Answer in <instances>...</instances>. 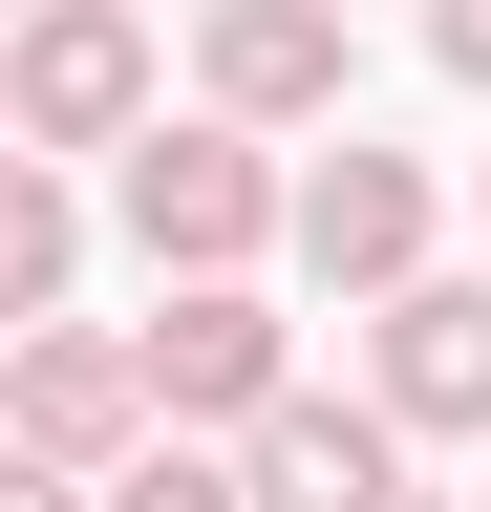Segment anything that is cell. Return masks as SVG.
I'll return each mask as SVG.
<instances>
[{
  "label": "cell",
  "instance_id": "6da1fadb",
  "mask_svg": "<svg viewBox=\"0 0 491 512\" xmlns=\"http://www.w3.org/2000/svg\"><path fill=\"white\" fill-rule=\"evenodd\" d=\"M107 192H129V256L150 278H257V256L299 235V171H278V128L257 107H193V128H129V150H107Z\"/></svg>",
  "mask_w": 491,
  "mask_h": 512
},
{
  "label": "cell",
  "instance_id": "7a4b0ae2",
  "mask_svg": "<svg viewBox=\"0 0 491 512\" xmlns=\"http://www.w3.org/2000/svg\"><path fill=\"white\" fill-rule=\"evenodd\" d=\"M0 107H22V150H129L171 107V64L129 0H22V43H0Z\"/></svg>",
  "mask_w": 491,
  "mask_h": 512
},
{
  "label": "cell",
  "instance_id": "3957f363",
  "mask_svg": "<svg viewBox=\"0 0 491 512\" xmlns=\"http://www.w3.org/2000/svg\"><path fill=\"white\" fill-rule=\"evenodd\" d=\"M0 427L43 448V470H129V448L171 427L150 342H107V320H22V363H0Z\"/></svg>",
  "mask_w": 491,
  "mask_h": 512
},
{
  "label": "cell",
  "instance_id": "277c9868",
  "mask_svg": "<svg viewBox=\"0 0 491 512\" xmlns=\"http://www.w3.org/2000/svg\"><path fill=\"white\" fill-rule=\"evenodd\" d=\"M235 470H257V512H427V491H406V406H385V384H363V406L278 384V406L235 427Z\"/></svg>",
  "mask_w": 491,
  "mask_h": 512
},
{
  "label": "cell",
  "instance_id": "5b68a950",
  "mask_svg": "<svg viewBox=\"0 0 491 512\" xmlns=\"http://www.w3.org/2000/svg\"><path fill=\"white\" fill-rule=\"evenodd\" d=\"M129 342H150V384H171V427H257L278 384H299V342H278L257 278H171V320H129Z\"/></svg>",
  "mask_w": 491,
  "mask_h": 512
},
{
  "label": "cell",
  "instance_id": "8992f818",
  "mask_svg": "<svg viewBox=\"0 0 491 512\" xmlns=\"http://www.w3.org/2000/svg\"><path fill=\"white\" fill-rule=\"evenodd\" d=\"M299 278H321V299H406L427 278V171L342 128V150L299 171Z\"/></svg>",
  "mask_w": 491,
  "mask_h": 512
},
{
  "label": "cell",
  "instance_id": "52a82bcc",
  "mask_svg": "<svg viewBox=\"0 0 491 512\" xmlns=\"http://www.w3.org/2000/svg\"><path fill=\"white\" fill-rule=\"evenodd\" d=\"M193 86L257 107V128H342V0H214V22H193Z\"/></svg>",
  "mask_w": 491,
  "mask_h": 512
},
{
  "label": "cell",
  "instance_id": "ba28073f",
  "mask_svg": "<svg viewBox=\"0 0 491 512\" xmlns=\"http://www.w3.org/2000/svg\"><path fill=\"white\" fill-rule=\"evenodd\" d=\"M363 363H385L406 427H470V448H491V278H406V299H363Z\"/></svg>",
  "mask_w": 491,
  "mask_h": 512
},
{
  "label": "cell",
  "instance_id": "9c48e42d",
  "mask_svg": "<svg viewBox=\"0 0 491 512\" xmlns=\"http://www.w3.org/2000/svg\"><path fill=\"white\" fill-rule=\"evenodd\" d=\"M65 278H86V171H65V150H22V171H0V299L65 320Z\"/></svg>",
  "mask_w": 491,
  "mask_h": 512
},
{
  "label": "cell",
  "instance_id": "30bf717a",
  "mask_svg": "<svg viewBox=\"0 0 491 512\" xmlns=\"http://www.w3.org/2000/svg\"><path fill=\"white\" fill-rule=\"evenodd\" d=\"M107 512H257V470H214L193 427H150L129 470H107Z\"/></svg>",
  "mask_w": 491,
  "mask_h": 512
},
{
  "label": "cell",
  "instance_id": "8fae6325",
  "mask_svg": "<svg viewBox=\"0 0 491 512\" xmlns=\"http://www.w3.org/2000/svg\"><path fill=\"white\" fill-rule=\"evenodd\" d=\"M427 64H449V86H491V0H427Z\"/></svg>",
  "mask_w": 491,
  "mask_h": 512
},
{
  "label": "cell",
  "instance_id": "7c38bea8",
  "mask_svg": "<svg viewBox=\"0 0 491 512\" xmlns=\"http://www.w3.org/2000/svg\"><path fill=\"white\" fill-rule=\"evenodd\" d=\"M470 512H491V491H470Z\"/></svg>",
  "mask_w": 491,
  "mask_h": 512
}]
</instances>
